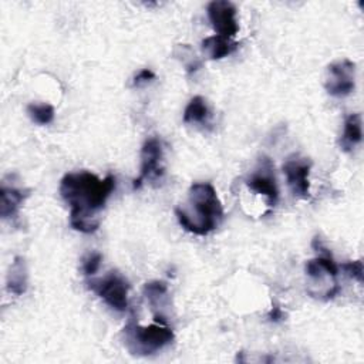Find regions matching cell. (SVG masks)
Listing matches in <instances>:
<instances>
[{
	"label": "cell",
	"mask_w": 364,
	"mask_h": 364,
	"mask_svg": "<svg viewBox=\"0 0 364 364\" xmlns=\"http://www.w3.org/2000/svg\"><path fill=\"white\" fill-rule=\"evenodd\" d=\"M124 344L134 355H151L169 346L175 336L166 323L154 321L149 326H139L129 320L122 328Z\"/></svg>",
	"instance_id": "3"
},
{
	"label": "cell",
	"mask_w": 364,
	"mask_h": 364,
	"mask_svg": "<svg viewBox=\"0 0 364 364\" xmlns=\"http://www.w3.org/2000/svg\"><path fill=\"white\" fill-rule=\"evenodd\" d=\"M210 117L208 102L203 97L195 95L185 107L182 121L185 124H206Z\"/></svg>",
	"instance_id": "14"
},
{
	"label": "cell",
	"mask_w": 364,
	"mask_h": 364,
	"mask_svg": "<svg viewBox=\"0 0 364 364\" xmlns=\"http://www.w3.org/2000/svg\"><path fill=\"white\" fill-rule=\"evenodd\" d=\"M115 189V176L100 179L88 171L68 172L60 181V195L70 206V225L81 233H94L100 228V212Z\"/></svg>",
	"instance_id": "1"
},
{
	"label": "cell",
	"mask_w": 364,
	"mask_h": 364,
	"mask_svg": "<svg viewBox=\"0 0 364 364\" xmlns=\"http://www.w3.org/2000/svg\"><path fill=\"white\" fill-rule=\"evenodd\" d=\"M164 148L162 142L156 136H149L145 139L141 148V169L139 176L134 179L132 189H139L144 181H156L161 179L165 168H164Z\"/></svg>",
	"instance_id": "5"
},
{
	"label": "cell",
	"mask_w": 364,
	"mask_h": 364,
	"mask_svg": "<svg viewBox=\"0 0 364 364\" xmlns=\"http://www.w3.org/2000/svg\"><path fill=\"white\" fill-rule=\"evenodd\" d=\"M363 139V124H361V115L354 112L346 117L343 134L338 141L340 148L344 152H350L357 146Z\"/></svg>",
	"instance_id": "12"
},
{
	"label": "cell",
	"mask_w": 364,
	"mask_h": 364,
	"mask_svg": "<svg viewBox=\"0 0 364 364\" xmlns=\"http://www.w3.org/2000/svg\"><path fill=\"white\" fill-rule=\"evenodd\" d=\"M27 114L34 124L47 125L53 122L55 111L51 104L47 102H31L27 105Z\"/></svg>",
	"instance_id": "16"
},
{
	"label": "cell",
	"mask_w": 364,
	"mask_h": 364,
	"mask_svg": "<svg viewBox=\"0 0 364 364\" xmlns=\"http://www.w3.org/2000/svg\"><path fill=\"white\" fill-rule=\"evenodd\" d=\"M206 14L210 26L218 36L233 38L239 31L236 20V7L228 0H213L206 7Z\"/></svg>",
	"instance_id": "8"
},
{
	"label": "cell",
	"mask_w": 364,
	"mask_h": 364,
	"mask_svg": "<svg viewBox=\"0 0 364 364\" xmlns=\"http://www.w3.org/2000/svg\"><path fill=\"white\" fill-rule=\"evenodd\" d=\"M188 208H175L179 225L198 236L213 232L223 219V206L209 182H195L188 189Z\"/></svg>",
	"instance_id": "2"
},
{
	"label": "cell",
	"mask_w": 364,
	"mask_h": 364,
	"mask_svg": "<svg viewBox=\"0 0 364 364\" xmlns=\"http://www.w3.org/2000/svg\"><path fill=\"white\" fill-rule=\"evenodd\" d=\"M310 161L297 155L287 158L282 166L291 193L300 199L310 198Z\"/></svg>",
	"instance_id": "9"
},
{
	"label": "cell",
	"mask_w": 364,
	"mask_h": 364,
	"mask_svg": "<svg viewBox=\"0 0 364 364\" xmlns=\"http://www.w3.org/2000/svg\"><path fill=\"white\" fill-rule=\"evenodd\" d=\"M348 277L357 280L358 283L363 282V273H364V267H363V262L358 260H351V262H344L341 263V266H338Z\"/></svg>",
	"instance_id": "19"
},
{
	"label": "cell",
	"mask_w": 364,
	"mask_h": 364,
	"mask_svg": "<svg viewBox=\"0 0 364 364\" xmlns=\"http://www.w3.org/2000/svg\"><path fill=\"white\" fill-rule=\"evenodd\" d=\"M28 189L17 186H7L6 183L0 188V215L3 219H13L17 216L20 206L28 196Z\"/></svg>",
	"instance_id": "10"
},
{
	"label": "cell",
	"mask_w": 364,
	"mask_h": 364,
	"mask_svg": "<svg viewBox=\"0 0 364 364\" xmlns=\"http://www.w3.org/2000/svg\"><path fill=\"white\" fill-rule=\"evenodd\" d=\"M152 80H155V74L154 71H151L149 68H142L141 71L136 73V75L132 80V87H141L144 84L151 82Z\"/></svg>",
	"instance_id": "20"
},
{
	"label": "cell",
	"mask_w": 364,
	"mask_h": 364,
	"mask_svg": "<svg viewBox=\"0 0 364 364\" xmlns=\"http://www.w3.org/2000/svg\"><path fill=\"white\" fill-rule=\"evenodd\" d=\"M101 260H102V255L98 253V252H91L88 253L84 259H82V272L87 277H91L94 276L98 269H100V264H101Z\"/></svg>",
	"instance_id": "18"
},
{
	"label": "cell",
	"mask_w": 364,
	"mask_h": 364,
	"mask_svg": "<svg viewBox=\"0 0 364 364\" xmlns=\"http://www.w3.org/2000/svg\"><path fill=\"white\" fill-rule=\"evenodd\" d=\"M355 87V64L347 58L337 60L327 67L324 88L331 97H347Z\"/></svg>",
	"instance_id": "6"
},
{
	"label": "cell",
	"mask_w": 364,
	"mask_h": 364,
	"mask_svg": "<svg viewBox=\"0 0 364 364\" xmlns=\"http://www.w3.org/2000/svg\"><path fill=\"white\" fill-rule=\"evenodd\" d=\"M283 317H284V313H283V310H282V307L279 306V304H273L272 306V309H270V311L267 313V318H269V321H272V323H279V321H282L283 320Z\"/></svg>",
	"instance_id": "21"
},
{
	"label": "cell",
	"mask_w": 364,
	"mask_h": 364,
	"mask_svg": "<svg viewBox=\"0 0 364 364\" xmlns=\"http://www.w3.org/2000/svg\"><path fill=\"white\" fill-rule=\"evenodd\" d=\"M246 185L249 189L260 193L266 198V203L270 208H274L279 200V189L274 176V168L269 158L263 156L255 171L247 176Z\"/></svg>",
	"instance_id": "7"
},
{
	"label": "cell",
	"mask_w": 364,
	"mask_h": 364,
	"mask_svg": "<svg viewBox=\"0 0 364 364\" xmlns=\"http://www.w3.org/2000/svg\"><path fill=\"white\" fill-rule=\"evenodd\" d=\"M173 55L183 63L185 70L189 75L196 73L202 65L200 60L196 57V54L193 53V50L188 44H178L173 50Z\"/></svg>",
	"instance_id": "17"
},
{
	"label": "cell",
	"mask_w": 364,
	"mask_h": 364,
	"mask_svg": "<svg viewBox=\"0 0 364 364\" xmlns=\"http://www.w3.org/2000/svg\"><path fill=\"white\" fill-rule=\"evenodd\" d=\"M88 287L111 309L121 313L128 309L129 283L117 270H111L102 277L88 280Z\"/></svg>",
	"instance_id": "4"
},
{
	"label": "cell",
	"mask_w": 364,
	"mask_h": 364,
	"mask_svg": "<svg viewBox=\"0 0 364 364\" xmlns=\"http://www.w3.org/2000/svg\"><path fill=\"white\" fill-rule=\"evenodd\" d=\"M142 293H144L146 301L155 310L162 306V300L168 294V284L162 280H152V282H148L144 284Z\"/></svg>",
	"instance_id": "15"
},
{
	"label": "cell",
	"mask_w": 364,
	"mask_h": 364,
	"mask_svg": "<svg viewBox=\"0 0 364 364\" xmlns=\"http://www.w3.org/2000/svg\"><path fill=\"white\" fill-rule=\"evenodd\" d=\"M237 41H235L233 38H226L218 34L209 36L202 40V51L210 60H220L230 55L237 50Z\"/></svg>",
	"instance_id": "13"
},
{
	"label": "cell",
	"mask_w": 364,
	"mask_h": 364,
	"mask_svg": "<svg viewBox=\"0 0 364 364\" xmlns=\"http://www.w3.org/2000/svg\"><path fill=\"white\" fill-rule=\"evenodd\" d=\"M27 286H28V274H27L26 260L21 256H16L9 267V273L6 279L7 291L16 296H21L26 293Z\"/></svg>",
	"instance_id": "11"
}]
</instances>
